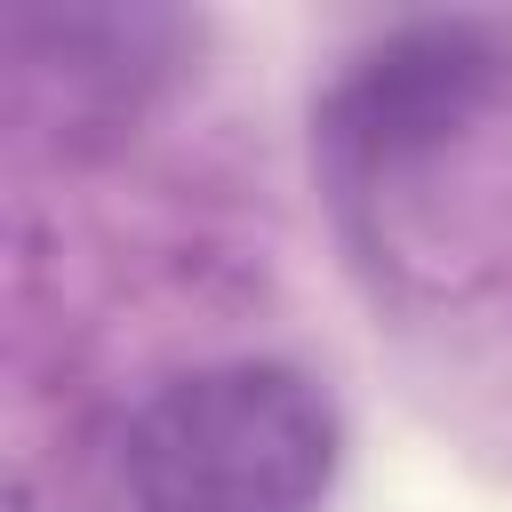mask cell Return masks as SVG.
Returning <instances> with one entry per match:
<instances>
[{"mask_svg": "<svg viewBox=\"0 0 512 512\" xmlns=\"http://www.w3.org/2000/svg\"><path fill=\"white\" fill-rule=\"evenodd\" d=\"M344 464L336 400L288 360L168 376L120 440L136 512H320Z\"/></svg>", "mask_w": 512, "mask_h": 512, "instance_id": "obj_1", "label": "cell"}, {"mask_svg": "<svg viewBox=\"0 0 512 512\" xmlns=\"http://www.w3.org/2000/svg\"><path fill=\"white\" fill-rule=\"evenodd\" d=\"M496 72H504V56L480 24H408L352 64V80L328 96L320 128L344 168L384 176L400 160L440 152L488 104Z\"/></svg>", "mask_w": 512, "mask_h": 512, "instance_id": "obj_2", "label": "cell"}]
</instances>
